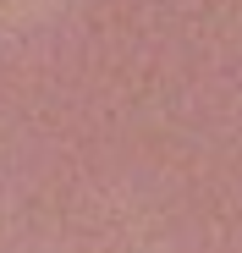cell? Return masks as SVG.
I'll use <instances>...</instances> for the list:
<instances>
[{
	"mask_svg": "<svg viewBox=\"0 0 242 253\" xmlns=\"http://www.w3.org/2000/svg\"><path fill=\"white\" fill-rule=\"evenodd\" d=\"M44 6H50V0H0V28H6V22H28Z\"/></svg>",
	"mask_w": 242,
	"mask_h": 253,
	"instance_id": "1",
	"label": "cell"
}]
</instances>
